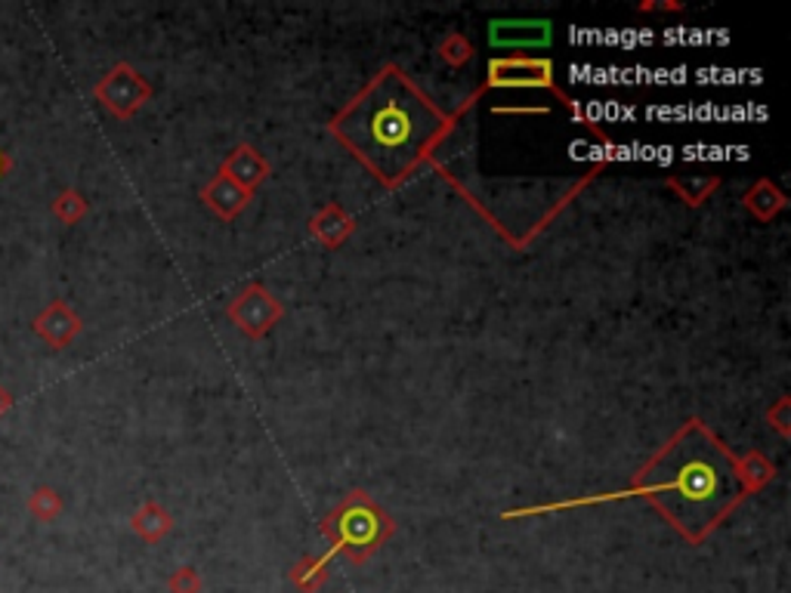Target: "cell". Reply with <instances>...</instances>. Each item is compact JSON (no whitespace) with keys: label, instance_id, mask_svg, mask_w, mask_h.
I'll use <instances>...</instances> for the list:
<instances>
[{"label":"cell","instance_id":"3","mask_svg":"<svg viewBox=\"0 0 791 593\" xmlns=\"http://www.w3.org/2000/svg\"><path fill=\"white\" fill-rule=\"evenodd\" d=\"M491 84L495 87H547L550 84V62H541V59L491 62Z\"/></svg>","mask_w":791,"mask_h":593},{"label":"cell","instance_id":"2","mask_svg":"<svg viewBox=\"0 0 791 593\" xmlns=\"http://www.w3.org/2000/svg\"><path fill=\"white\" fill-rule=\"evenodd\" d=\"M643 492L690 541H702L742 498L736 460L705 427H686L643 473Z\"/></svg>","mask_w":791,"mask_h":593},{"label":"cell","instance_id":"1","mask_svg":"<svg viewBox=\"0 0 791 593\" xmlns=\"http://www.w3.org/2000/svg\"><path fill=\"white\" fill-rule=\"evenodd\" d=\"M442 127V111L399 71L381 75L334 124L343 143L387 183L409 176Z\"/></svg>","mask_w":791,"mask_h":593},{"label":"cell","instance_id":"4","mask_svg":"<svg viewBox=\"0 0 791 593\" xmlns=\"http://www.w3.org/2000/svg\"><path fill=\"white\" fill-rule=\"evenodd\" d=\"M0 171H3V155H0Z\"/></svg>","mask_w":791,"mask_h":593}]
</instances>
